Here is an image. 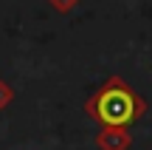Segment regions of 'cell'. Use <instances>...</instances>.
Returning a JSON list of instances; mask_svg holds the SVG:
<instances>
[{
    "label": "cell",
    "mask_w": 152,
    "mask_h": 150,
    "mask_svg": "<svg viewBox=\"0 0 152 150\" xmlns=\"http://www.w3.org/2000/svg\"><path fill=\"white\" fill-rule=\"evenodd\" d=\"M79 3H82V0H48V6H51L54 11H59V14H68V11H73Z\"/></svg>",
    "instance_id": "obj_4"
},
{
    "label": "cell",
    "mask_w": 152,
    "mask_h": 150,
    "mask_svg": "<svg viewBox=\"0 0 152 150\" xmlns=\"http://www.w3.org/2000/svg\"><path fill=\"white\" fill-rule=\"evenodd\" d=\"M11 102H14V88H11L6 79H0V111H6Z\"/></svg>",
    "instance_id": "obj_3"
},
{
    "label": "cell",
    "mask_w": 152,
    "mask_h": 150,
    "mask_svg": "<svg viewBox=\"0 0 152 150\" xmlns=\"http://www.w3.org/2000/svg\"><path fill=\"white\" fill-rule=\"evenodd\" d=\"M85 113L99 128H130L147 116V99L132 91L124 77L110 74L102 88L85 99Z\"/></svg>",
    "instance_id": "obj_1"
},
{
    "label": "cell",
    "mask_w": 152,
    "mask_h": 150,
    "mask_svg": "<svg viewBox=\"0 0 152 150\" xmlns=\"http://www.w3.org/2000/svg\"><path fill=\"white\" fill-rule=\"evenodd\" d=\"M96 145L99 150H130L132 133H130V128H99Z\"/></svg>",
    "instance_id": "obj_2"
}]
</instances>
